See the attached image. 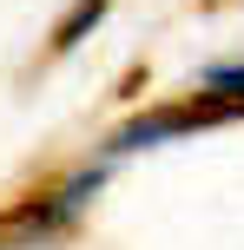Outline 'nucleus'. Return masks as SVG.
<instances>
[{
	"label": "nucleus",
	"mask_w": 244,
	"mask_h": 250,
	"mask_svg": "<svg viewBox=\"0 0 244 250\" xmlns=\"http://www.w3.org/2000/svg\"><path fill=\"white\" fill-rule=\"evenodd\" d=\"M238 105H224V99H192V105H165V112H145L139 125H126V132H112V151H139V145H152V138H165V132H192V125H211V119H231Z\"/></svg>",
	"instance_id": "2"
},
{
	"label": "nucleus",
	"mask_w": 244,
	"mask_h": 250,
	"mask_svg": "<svg viewBox=\"0 0 244 250\" xmlns=\"http://www.w3.org/2000/svg\"><path fill=\"white\" fill-rule=\"evenodd\" d=\"M205 92L224 99V105H244V60L238 66H211V73H205Z\"/></svg>",
	"instance_id": "4"
},
{
	"label": "nucleus",
	"mask_w": 244,
	"mask_h": 250,
	"mask_svg": "<svg viewBox=\"0 0 244 250\" xmlns=\"http://www.w3.org/2000/svg\"><path fill=\"white\" fill-rule=\"evenodd\" d=\"M99 13H106V0H79V7H73V13L60 20V33H53V46H60V53H66V46H79V33H86V26L99 20Z\"/></svg>",
	"instance_id": "3"
},
{
	"label": "nucleus",
	"mask_w": 244,
	"mask_h": 250,
	"mask_svg": "<svg viewBox=\"0 0 244 250\" xmlns=\"http://www.w3.org/2000/svg\"><path fill=\"white\" fill-rule=\"evenodd\" d=\"M99 191V171H79V178H66L60 191H46V198H33V204H20L13 217H0V244H13V237H53V230L66 224V217L79 211V204Z\"/></svg>",
	"instance_id": "1"
}]
</instances>
